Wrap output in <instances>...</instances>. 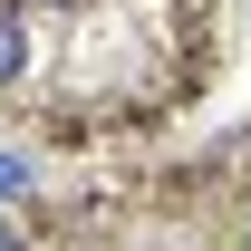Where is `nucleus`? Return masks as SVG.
<instances>
[{
    "label": "nucleus",
    "instance_id": "f257e3e1",
    "mask_svg": "<svg viewBox=\"0 0 251 251\" xmlns=\"http://www.w3.org/2000/svg\"><path fill=\"white\" fill-rule=\"evenodd\" d=\"M10 77H29V29H20V20H0V87H10Z\"/></svg>",
    "mask_w": 251,
    "mask_h": 251
},
{
    "label": "nucleus",
    "instance_id": "f03ea898",
    "mask_svg": "<svg viewBox=\"0 0 251 251\" xmlns=\"http://www.w3.org/2000/svg\"><path fill=\"white\" fill-rule=\"evenodd\" d=\"M20 193H29V164H20V155H0V203H20Z\"/></svg>",
    "mask_w": 251,
    "mask_h": 251
}]
</instances>
